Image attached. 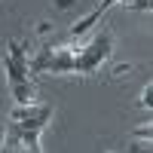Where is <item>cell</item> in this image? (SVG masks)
Wrapping results in <instances>:
<instances>
[{"label":"cell","mask_w":153,"mask_h":153,"mask_svg":"<svg viewBox=\"0 0 153 153\" xmlns=\"http://www.w3.org/2000/svg\"><path fill=\"white\" fill-rule=\"evenodd\" d=\"M12 98H16L19 104H34V86H31V80L12 83Z\"/></svg>","instance_id":"cell-3"},{"label":"cell","mask_w":153,"mask_h":153,"mask_svg":"<svg viewBox=\"0 0 153 153\" xmlns=\"http://www.w3.org/2000/svg\"><path fill=\"white\" fill-rule=\"evenodd\" d=\"M110 46H113V34L104 31V34H98L92 43H89L86 49H80L76 52V61H74V71H80V74H92L101 61H104L110 55Z\"/></svg>","instance_id":"cell-1"},{"label":"cell","mask_w":153,"mask_h":153,"mask_svg":"<svg viewBox=\"0 0 153 153\" xmlns=\"http://www.w3.org/2000/svg\"><path fill=\"white\" fill-rule=\"evenodd\" d=\"M141 104H144V107H153V83L144 89V95H141Z\"/></svg>","instance_id":"cell-4"},{"label":"cell","mask_w":153,"mask_h":153,"mask_svg":"<svg viewBox=\"0 0 153 153\" xmlns=\"http://www.w3.org/2000/svg\"><path fill=\"white\" fill-rule=\"evenodd\" d=\"M12 120H19L25 129H40L43 132V126L52 120V107H46V104H19L12 110Z\"/></svg>","instance_id":"cell-2"},{"label":"cell","mask_w":153,"mask_h":153,"mask_svg":"<svg viewBox=\"0 0 153 153\" xmlns=\"http://www.w3.org/2000/svg\"><path fill=\"white\" fill-rule=\"evenodd\" d=\"M76 0H55V9H71Z\"/></svg>","instance_id":"cell-5"}]
</instances>
